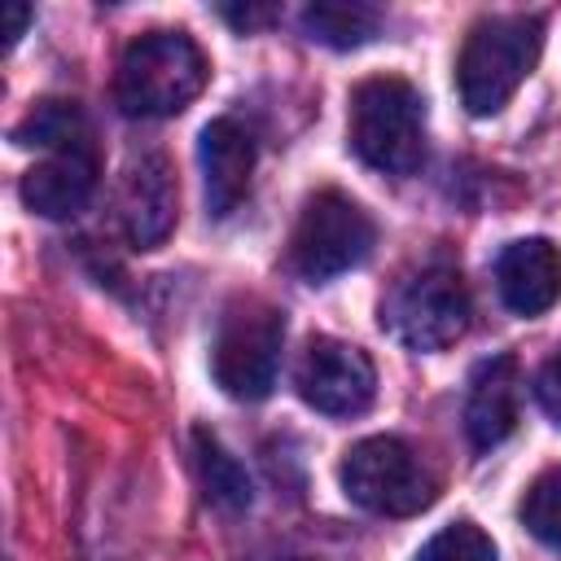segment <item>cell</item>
<instances>
[{
  "label": "cell",
  "instance_id": "cell-15",
  "mask_svg": "<svg viewBox=\"0 0 561 561\" xmlns=\"http://www.w3.org/2000/svg\"><path fill=\"white\" fill-rule=\"evenodd\" d=\"M193 465H197V478H202V491L210 504L237 513L250 504V478L245 469L237 465V456L210 434V430H193Z\"/></svg>",
  "mask_w": 561,
  "mask_h": 561
},
{
  "label": "cell",
  "instance_id": "cell-8",
  "mask_svg": "<svg viewBox=\"0 0 561 561\" xmlns=\"http://www.w3.org/2000/svg\"><path fill=\"white\" fill-rule=\"evenodd\" d=\"M294 386L302 403L324 416H359L377 394V368L359 346L320 333L302 346Z\"/></svg>",
  "mask_w": 561,
  "mask_h": 561
},
{
  "label": "cell",
  "instance_id": "cell-2",
  "mask_svg": "<svg viewBox=\"0 0 561 561\" xmlns=\"http://www.w3.org/2000/svg\"><path fill=\"white\" fill-rule=\"evenodd\" d=\"M210 61L184 31H149L118 57L114 101L131 118H171L206 88Z\"/></svg>",
  "mask_w": 561,
  "mask_h": 561
},
{
  "label": "cell",
  "instance_id": "cell-16",
  "mask_svg": "<svg viewBox=\"0 0 561 561\" xmlns=\"http://www.w3.org/2000/svg\"><path fill=\"white\" fill-rule=\"evenodd\" d=\"M92 127L83 118V110L75 101H39L18 127H13V145H26V149H66L75 140H88Z\"/></svg>",
  "mask_w": 561,
  "mask_h": 561
},
{
  "label": "cell",
  "instance_id": "cell-7",
  "mask_svg": "<svg viewBox=\"0 0 561 561\" xmlns=\"http://www.w3.org/2000/svg\"><path fill=\"white\" fill-rule=\"evenodd\" d=\"M377 245V228L359 202H351L337 188H320L307 197L298 228L289 237V263L307 280H333L351 267H359Z\"/></svg>",
  "mask_w": 561,
  "mask_h": 561
},
{
  "label": "cell",
  "instance_id": "cell-10",
  "mask_svg": "<svg viewBox=\"0 0 561 561\" xmlns=\"http://www.w3.org/2000/svg\"><path fill=\"white\" fill-rule=\"evenodd\" d=\"M96 175H101V158H96L92 136H88V140H75L66 149L44 153V162H35L22 175V202L44 219H70L88 206Z\"/></svg>",
  "mask_w": 561,
  "mask_h": 561
},
{
  "label": "cell",
  "instance_id": "cell-18",
  "mask_svg": "<svg viewBox=\"0 0 561 561\" xmlns=\"http://www.w3.org/2000/svg\"><path fill=\"white\" fill-rule=\"evenodd\" d=\"M416 561H495V543L473 522H451L416 552Z\"/></svg>",
  "mask_w": 561,
  "mask_h": 561
},
{
  "label": "cell",
  "instance_id": "cell-21",
  "mask_svg": "<svg viewBox=\"0 0 561 561\" xmlns=\"http://www.w3.org/2000/svg\"><path fill=\"white\" fill-rule=\"evenodd\" d=\"M4 18H9V26H4V39H9V44H18V35L26 31V18H31V9H26V4H9V9H4Z\"/></svg>",
  "mask_w": 561,
  "mask_h": 561
},
{
  "label": "cell",
  "instance_id": "cell-17",
  "mask_svg": "<svg viewBox=\"0 0 561 561\" xmlns=\"http://www.w3.org/2000/svg\"><path fill=\"white\" fill-rule=\"evenodd\" d=\"M517 513H522V526H526L539 543H548V548L561 552V469L539 473V478L530 482V491H526V500H522Z\"/></svg>",
  "mask_w": 561,
  "mask_h": 561
},
{
  "label": "cell",
  "instance_id": "cell-13",
  "mask_svg": "<svg viewBox=\"0 0 561 561\" xmlns=\"http://www.w3.org/2000/svg\"><path fill=\"white\" fill-rule=\"evenodd\" d=\"M495 289L508 311L543 316L561 298V254L548 237L508 241L495 259Z\"/></svg>",
  "mask_w": 561,
  "mask_h": 561
},
{
  "label": "cell",
  "instance_id": "cell-1",
  "mask_svg": "<svg viewBox=\"0 0 561 561\" xmlns=\"http://www.w3.org/2000/svg\"><path fill=\"white\" fill-rule=\"evenodd\" d=\"M539 48H543V18L535 13H491L473 22L456 61L465 110L473 118L500 114L535 70Z\"/></svg>",
  "mask_w": 561,
  "mask_h": 561
},
{
  "label": "cell",
  "instance_id": "cell-9",
  "mask_svg": "<svg viewBox=\"0 0 561 561\" xmlns=\"http://www.w3.org/2000/svg\"><path fill=\"white\" fill-rule=\"evenodd\" d=\"M175 175L162 153H140L123 171L118 188V219L136 250H158L175 228Z\"/></svg>",
  "mask_w": 561,
  "mask_h": 561
},
{
  "label": "cell",
  "instance_id": "cell-5",
  "mask_svg": "<svg viewBox=\"0 0 561 561\" xmlns=\"http://www.w3.org/2000/svg\"><path fill=\"white\" fill-rule=\"evenodd\" d=\"M280 346H285V316L254 294L232 298L210 342V373L219 390L241 403L267 399L276 386Z\"/></svg>",
  "mask_w": 561,
  "mask_h": 561
},
{
  "label": "cell",
  "instance_id": "cell-20",
  "mask_svg": "<svg viewBox=\"0 0 561 561\" xmlns=\"http://www.w3.org/2000/svg\"><path fill=\"white\" fill-rule=\"evenodd\" d=\"M224 18H228V22H237L241 31H250V26L267 22V18H272V9H224Z\"/></svg>",
  "mask_w": 561,
  "mask_h": 561
},
{
  "label": "cell",
  "instance_id": "cell-11",
  "mask_svg": "<svg viewBox=\"0 0 561 561\" xmlns=\"http://www.w3.org/2000/svg\"><path fill=\"white\" fill-rule=\"evenodd\" d=\"M522 416V368L513 355H491L473 368L465 399V434L478 451L500 447Z\"/></svg>",
  "mask_w": 561,
  "mask_h": 561
},
{
  "label": "cell",
  "instance_id": "cell-12",
  "mask_svg": "<svg viewBox=\"0 0 561 561\" xmlns=\"http://www.w3.org/2000/svg\"><path fill=\"white\" fill-rule=\"evenodd\" d=\"M202 184H206V206L215 219L232 215L241 206V197L250 193V175H254V136L237 123V118H210L202 127Z\"/></svg>",
  "mask_w": 561,
  "mask_h": 561
},
{
  "label": "cell",
  "instance_id": "cell-14",
  "mask_svg": "<svg viewBox=\"0 0 561 561\" xmlns=\"http://www.w3.org/2000/svg\"><path fill=\"white\" fill-rule=\"evenodd\" d=\"M302 31L329 48H359L381 31V9L355 0H316L302 9Z\"/></svg>",
  "mask_w": 561,
  "mask_h": 561
},
{
  "label": "cell",
  "instance_id": "cell-4",
  "mask_svg": "<svg viewBox=\"0 0 561 561\" xmlns=\"http://www.w3.org/2000/svg\"><path fill=\"white\" fill-rule=\"evenodd\" d=\"M465 324H469L465 276L451 259L438 254L403 272L381 302V329L408 351H443L465 333Z\"/></svg>",
  "mask_w": 561,
  "mask_h": 561
},
{
  "label": "cell",
  "instance_id": "cell-19",
  "mask_svg": "<svg viewBox=\"0 0 561 561\" xmlns=\"http://www.w3.org/2000/svg\"><path fill=\"white\" fill-rule=\"evenodd\" d=\"M535 399H539V408L561 425V355H552V359L539 368V377H535Z\"/></svg>",
  "mask_w": 561,
  "mask_h": 561
},
{
  "label": "cell",
  "instance_id": "cell-6",
  "mask_svg": "<svg viewBox=\"0 0 561 561\" xmlns=\"http://www.w3.org/2000/svg\"><path fill=\"white\" fill-rule=\"evenodd\" d=\"M337 478H342V491L351 495V504H359L377 517H412V513L430 508L438 495L430 465L416 456L412 443H403L394 434L359 438L342 456Z\"/></svg>",
  "mask_w": 561,
  "mask_h": 561
},
{
  "label": "cell",
  "instance_id": "cell-3",
  "mask_svg": "<svg viewBox=\"0 0 561 561\" xmlns=\"http://www.w3.org/2000/svg\"><path fill=\"white\" fill-rule=\"evenodd\" d=\"M346 136L359 162L386 175H412L425 162V101L399 75H373L351 92Z\"/></svg>",
  "mask_w": 561,
  "mask_h": 561
}]
</instances>
